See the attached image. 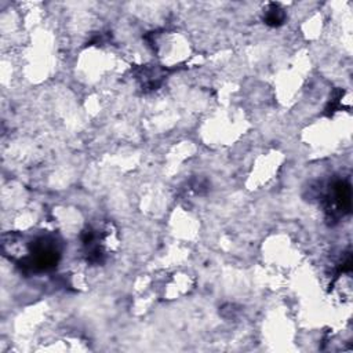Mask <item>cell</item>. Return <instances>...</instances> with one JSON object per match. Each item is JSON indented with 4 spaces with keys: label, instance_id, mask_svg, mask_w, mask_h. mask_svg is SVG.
<instances>
[{
    "label": "cell",
    "instance_id": "obj_1",
    "mask_svg": "<svg viewBox=\"0 0 353 353\" xmlns=\"http://www.w3.org/2000/svg\"><path fill=\"white\" fill-rule=\"evenodd\" d=\"M61 256L58 243L52 237H37L30 243L29 256L22 265L33 272H44L57 266Z\"/></svg>",
    "mask_w": 353,
    "mask_h": 353
},
{
    "label": "cell",
    "instance_id": "obj_2",
    "mask_svg": "<svg viewBox=\"0 0 353 353\" xmlns=\"http://www.w3.org/2000/svg\"><path fill=\"white\" fill-rule=\"evenodd\" d=\"M352 189L349 182L338 179L332 183L331 192L327 196V212L334 218L336 214L343 215L350 211Z\"/></svg>",
    "mask_w": 353,
    "mask_h": 353
},
{
    "label": "cell",
    "instance_id": "obj_3",
    "mask_svg": "<svg viewBox=\"0 0 353 353\" xmlns=\"http://www.w3.org/2000/svg\"><path fill=\"white\" fill-rule=\"evenodd\" d=\"M284 19H285V12L279 4H276V3L268 4L265 14H263V21L266 25L276 28V26L283 25Z\"/></svg>",
    "mask_w": 353,
    "mask_h": 353
}]
</instances>
